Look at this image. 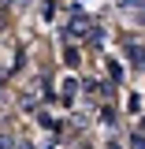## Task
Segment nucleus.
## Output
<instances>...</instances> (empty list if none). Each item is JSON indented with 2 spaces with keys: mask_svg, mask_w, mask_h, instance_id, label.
Returning a JSON list of instances; mask_svg holds the SVG:
<instances>
[{
  "mask_svg": "<svg viewBox=\"0 0 145 149\" xmlns=\"http://www.w3.org/2000/svg\"><path fill=\"white\" fill-rule=\"evenodd\" d=\"M93 19L89 15H82V11H74V19L67 22V30H63V37H71V41H78V37H93Z\"/></svg>",
  "mask_w": 145,
  "mask_h": 149,
  "instance_id": "1",
  "label": "nucleus"
},
{
  "mask_svg": "<svg viewBox=\"0 0 145 149\" xmlns=\"http://www.w3.org/2000/svg\"><path fill=\"white\" fill-rule=\"evenodd\" d=\"M74 90H78V82H74V78H63V86H60V101L71 104V101H74Z\"/></svg>",
  "mask_w": 145,
  "mask_h": 149,
  "instance_id": "2",
  "label": "nucleus"
},
{
  "mask_svg": "<svg viewBox=\"0 0 145 149\" xmlns=\"http://www.w3.org/2000/svg\"><path fill=\"white\" fill-rule=\"evenodd\" d=\"M127 52H130V60H134V63H145V49H142V45H134V41H130Z\"/></svg>",
  "mask_w": 145,
  "mask_h": 149,
  "instance_id": "3",
  "label": "nucleus"
},
{
  "mask_svg": "<svg viewBox=\"0 0 145 149\" xmlns=\"http://www.w3.org/2000/svg\"><path fill=\"white\" fill-rule=\"evenodd\" d=\"M108 71H112L115 82H123V63H119V60H108Z\"/></svg>",
  "mask_w": 145,
  "mask_h": 149,
  "instance_id": "4",
  "label": "nucleus"
},
{
  "mask_svg": "<svg viewBox=\"0 0 145 149\" xmlns=\"http://www.w3.org/2000/svg\"><path fill=\"white\" fill-rule=\"evenodd\" d=\"M63 63H67V67H78V52H74L71 45H67V49H63Z\"/></svg>",
  "mask_w": 145,
  "mask_h": 149,
  "instance_id": "5",
  "label": "nucleus"
},
{
  "mask_svg": "<svg viewBox=\"0 0 145 149\" xmlns=\"http://www.w3.org/2000/svg\"><path fill=\"white\" fill-rule=\"evenodd\" d=\"M11 149H34V146H30V142H15Z\"/></svg>",
  "mask_w": 145,
  "mask_h": 149,
  "instance_id": "6",
  "label": "nucleus"
},
{
  "mask_svg": "<svg viewBox=\"0 0 145 149\" xmlns=\"http://www.w3.org/2000/svg\"><path fill=\"white\" fill-rule=\"evenodd\" d=\"M19 4H26V0H19Z\"/></svg>",
  "mask_w": 145,
  "mask_h": 149,
  "instance_id": "7",
  "label": "nucleus"
}]
</instances>
